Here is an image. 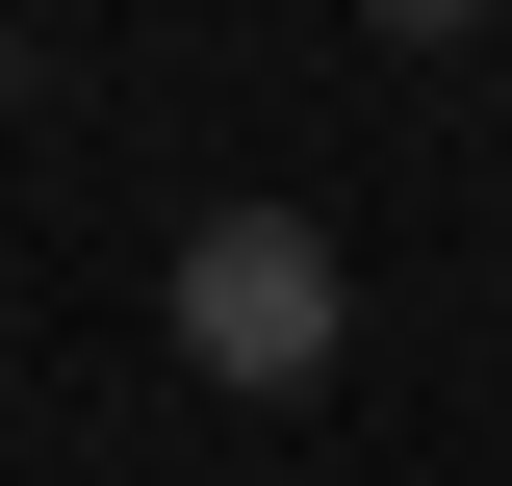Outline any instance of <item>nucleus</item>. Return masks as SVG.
Masks as SVG:
<instances>
[{
  "mask_svg": "<svg viewBox=\"0 0 512 486\" xmlns=\"http://www.w3.org/2000/svg\"><path fill=\"white\" fill-rule=\"evenodd\" d=\"M333 333H359V282H333L308 205H205V231H180V359L205 384L282 410V384H333Z\"/></svg>",
  "mask_w": 512,
  "mask_h": 486,
  "instance_id": "nucleus-1",
  "label": "nucleus"
},
{
  "mask_svg": "<svg viewBox=\"0 0 512 486\" xmlns=\"http://www.w3.org/2000/svg\"><path fill=\"white\" fill-rule=\"evenodd\" d=\"M0 103H26V26H0Z\"/></svg>",
  "mask_w": 512,
  "mask_h": 486,
  "instance_id": "nucleus-2",
  "label": "nucleus"
}]
</instances>
